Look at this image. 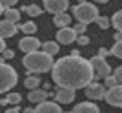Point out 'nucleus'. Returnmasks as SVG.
<instances>
[{
  "instance_id": "18",
  "label": "nucleus",
  "mask_w": 122,
  "mask_h": 113,
  "mask_svg": "<svg viewBox=\"0 0 122 113\" xmlns=\"http://www.w3.org/2000/svg\"><path fill=\"white\" fill-rule=\"evenodd\" d=\"M40 47H42V51L44 53H47V55H51V56H55L56 53L60 51V44L58 42H53V40H47V42H44V44H40Z\"/></svg>"
},
{
  "instance_id": "8",
  "label": "nucleus",
  "mask_w": 122,
  "mask_h": 113,
  "mask_svg": "<svg viewBox=\"0 0 122 113\" xmlns=\"http://www.w3.org/2000/svg\"><path fill=\"white\" fill-rule=\"evenodd\" d=\"M44 5H46V11L56 15V13H64L69 7V0H44Z\"/></svg>"
},
{
  "instance_id": "24",
  "label": "nucleus",
  "mask_w": 122,
  "mask_h": 113,
  "mask_svg": "<svg viewBox=\"0 0 122 113\" xmlns=\"http://www.w3.org/2000/svg\"><path fill=\"white\" fill-rule=\"evenodd\" d=\"M109 55L117 56V58H122V40L120 42H115V46L109 49Z\"/></svg>"
},
{
  "instance_id": "39",
  "label": "nucleus",
  "mask_w": 122,
  "mask_h": 113,
  "mask_svg": "<svg viewBox=\"0 0 122 113\" xmlns=\"http://www.w3.org/2000/svg\"><path fill=\"white\" fill-rule=\"evenodd\" d=\"M2 11H4V7H2V4H0V15H2Z\"/></svg>"
},
{
  "instance_id": "2",
  "label": "nucleus",
  "mask_w": 122,
  "mask_h": 113,
  "mask_svg": "<svg viewBox=\"0 0 122 113\" xmlns=\"http://www.w3.org/2000/svg\"><path fill=\"white\" fill-rule=\"evenodd\" d=\"M22 64L31 73H46L51 71V67H53V56L36 49V51L25 53V56L22 58Z\"/></svg>"
},
{
  "instance_id": "13",
  "label": "nucleus",
  "mask_w": 122,
  "mask_h": 113,
  "mask_svg": "<svg viewBox=\"0 0 122 113\" xmlns=\"http://www.w3.org/2000/svg\"><path fill=\"white\" fill-rule=\"evenodd\" d=\"M16 31H18V24H13V22H7V20H0V36L2 38L16 35Z\"/></svg>"
},
{
  "instance_id": "6",
  "label": "nucleus",
  "mask_w": 122,
  "mask_h": 113,
  "mask_svg": "<svg viewBox=\"0 0 122 113\" xmlns=\"http://www.w3.org/2000/svg\"><path fill=\"white\" fill-rule=\"evenodd\" d=\"M104 98L109 106H117L122 108V84H117L113 87H107L106 93H104Z\"/></svg>"
},
{
  "instance_id": "4",
  "label": "nucleus",
  "mask_w": 122,
  "mask_h": 113,
  "mask_svg": "<svg viewBox=\"0 0 122 113\" xmlns=\"http://www.w3.org/2000/svg\"><path fill=\"white\" fill-rule=\"evenodd\" d=\"M18 82V73L13 66L0 62V93H7Z\"/></svg>"
},
{
  "instance_id": "3",
  "label": "nucleus",
  "mask_w": 122,
  "mask_h": 113,
  "mask_svg": "<svg viewBox=\"0 0 122 113\" xmlns=\"http://www.w3.org/2000/svg\"><path fill=\"white\" fill-rule=\"evenodd\" d=\"M73 16H75L76 22H82V24H91L98 18V9L95 4H87V2H82V4H76L71 7Z\"/></svg>"
},
{
  "instance_id": "40",
  "label": "nucleus",
  "mask_w": 122,
  "mask_h": 113,
  "mask_svg": "<svg viewBox=\"0 0 122 113\" xmlns=\"http://www.w3.org/2000/svg\"><path fill=\"white\" fill-rule=\"evenodd\" d=\"M82 2H86V0H78V4H82Z\"/></svg>"
},
{
  "instance_id": "32",
  "label": "nucleus",
  "mask_w": 122,
  "mask_h": 113,
  "mask_svg": "<svg viewBox=\"0 0 122 113\" xmlns=\"http://www.w3.org/2000/svg\"><path fill=\"white\" fill-rule=\"evenodd\" d=\"M107 55H109V51H107V49H104V47H100V51H98V56H102V58H106Z\"/></svg>"
},
{
  "instance_id": "26",
  "label": "nucleus",
  "mask_w": 122,
  "mask_h": 113,
  "mask_svg": "<svg viewBox=\"0 0 122 113\" xmlns=\"http://www.w3.org/2000/svg\"><path fill=\"white\" fill-rule=\"evenodd\" d=\"M117 84H118V80L115 78V75H107V77H104V86H106V89H107V87L117 86Z\"/></svg>"
},
{
  "instance_id": "38",
  "label": "nucleus",
  "mask_w": 122,
  "mask_h": 113,
  "mask_svg": "<svg viewBox=\"0 0 122 113\" xmlns=\"http://www.w3.org/2000/svg\"><path fill=\"white\" fill-rule=\"evenodd\" d=\"M93 2H97V4H106V2H109V0H93Z\"/></svg>"
},
{
  "instance_id": "33",
  "label": "nucleus",
  "mask_w": 122,
  "mask_h": 113,
  "mask_svg": "<svg viewBox=\"0 0 122 113\" xmlns=\"http://www.w3.org/2000/svg\"><path fill=\"white\" fill-rule=\"evenodd\" d=\"M5 113H20V108H18V106H13V108L5 109Z\"/></svg>"
},
{
  "instance_id": "41",
  "label": "nucleus",
  "mask_w": 122,
  "mask_h": 113,
  "mask_svg": "<svg viewBox=\"0 0 122 113\" xmlns=\"http://www.w3.org/2000/svg\"><path fill=\"white\" fill-rule=\"evenodd\" d=\"M62 113H64V111H62ZM67 113H73V111H67Z\"/></svg>"
},
{
  "instance_id": "9",
  "label": "nucleus",
  "mask_w": 122,
  "mask_h": 113,
  "mask_svg": "<svg viewBox=\"0 0 122 113\" xmlns=\"http://www.w3.org/2000/svg\"><path fill=\"white\" fill-rule=\"evenodd\" d=\"M18 47H20L24 53H31V51H36L40 47V40L33 35H25L20 42H18Z\"/></svg>"
},
{
  "instance_id": "23",
  "label": "nucleus",
  "mask_w": 122,
  "mask_h": 113,
  "mask_svg": "<svg viewBox=\"0 0 122 113\" xmlns=\"http://www.w3.org/2000/svg\"><path fill=\"white\" fill-rule=\"evenodd\" d=\"M7 102L9 104H13V106H16V104H20V100H22V95L20 93H16V91H7Z\"/></svg>"
},
{
  "instance_id": "21",
  "label": "nucleus",
  "mask_w": 122,
  "mask_h": 113,
  "mask_svg": "<svg viewBox=\"0 0 122 113\" xmlns=\"http://www.w3.org/2000/svg\"><path fill=\"white\" fill-rule=\"evenodd\" d=\"M18 29H20L22 33H25V35H33L36 31V24L35 22H24V24L18 26Z\"/></svg>"
},
{
  "instance_id": "37",
  "label": "nucleus",
  "mask_w": 122,
  "mask_h": 113,
  "mask_svg": "<svg viewBox=\"0 0 122 113\" xmlns=\"http://www.w3.org/2000/svg\"><path fill=\"white\" fill-rule=\"evenodd\" d=\"M7 104H9V102H7V98H2V100H0V106H7Z\"/></svg>"
},
{
  "instance_id": "30",
  "label": "nucleus",
  "mask_w": 122,
  "mask_h": 113,
  "mask_svg": "<svg viewBox=\"0 0 122 113\" xmlns=\"http://www.w3.org/2000/svg\"><path fill=\"white\" fill-rule=\"evenodd\" d=\"M0 4H2V7H15V4H18V0H0Z\"/></svg>"
},
{
  "instance_id": "31",
  "label": "nucleus",
  "mask_w": 122,
  "mask_h": 113,
  "mask_svg": "<svg viewBox=\"0 0 122 113\" xmlns=\"http://www.w3.org/2000/svg\"><path fill=\"white\" fill-rule=\"evenodd\" d=\"M113 75H115V78L118 80V84H122V66H118L117 69H115V73H113Z\"/></svg>"
},
{
  "instance_id": "27",
  "label": "nucleus",
  "mask_w": 122,
  "mask_h": 113,
  "mask_svg": "<svg viewBox=\"0 0 122 113\" xmlns=\"http://www.w3.org/2000/svg\"><path fill=\"white\" fill-rule=\"evenodd\" d=\"M75 42H78V46H87V44H89V36H87L86 33H84V35H78Z\"/></svg>"
},
{
  "instance_id": "1",
  "label": "nucleus",
  "mask_w": 122,
  "mask_h": 113,
  "mask_svg": "<svg viewBox=\"0 0 122 113\" xmlns=\"http://www.w3.org/2000/svg\"><path fill=\"white\" fill-rule=\"evenodd\" d=\"M53 82L58 87H69V89H82L93 80L95 73L89 60L82 58L80 55H67L53 62L51 67Z\"/></svg>"
},
{
  "instance_id": "12",
  "label": "nucleus",
  "mask_w": 122,
  "mask_h": 113,
  "mask_svg": "<svg viewBox=\"0 0 122 113\" xmlns=\"http://www.w3.org/2000/svg\"><path fill=\"white\" fill-rule=\"evenodd\" d=\"M55 100L58 104H69L75 100V89L69 87H58V91L55 93Z\"/></svg>"
},
{
  "instance_id": "19",
  "label": "nucleus",
  "mask_w": 122,
  "mask_h": 113,
  "mask_svg": "<svg viewBox=\"0 0 122 113\" xmlns=\"http://www.w3.org/2000/svg\"><path fill=\"white\" fill-rule=\"evenodd\" d=\"M20 11H24V13H27L29 16H38V15H42V9L38 7L36 4H29V5H22V9Z\"/></svg>"
},
{
  "instance_id": "35",
  "label": "nucleus",
  "mask_w": 122,
  "mask_h": 113,
  "mask_svg": "<svg viewBox=\"0 0 122 113\" xmlns=\"http://www.w3.org/2000/svg\"><path fill=\"white\" fill-rule=\"evenodd\" d=\"M122 40V31H117L115 33V42H120Z\"/></svg>"
},
{
  "instance_id": "11",
  "label": "nucleus",
  "mask_w": 122,
  "mask_h": 113,
  "mask_svg": "<svg viewBox=\"0 0 122 113\" xmlns=\"http://www.w3.org/2000/svg\"><path fill=\"white\" fill-rule=\"evenodd\" d=\"M76 33H75V29L73 27H60L58 29V33H56V42L58 44H71V42H75L76 40Z\"/></svg>"
},
{
  "instance_id": "25",
  "label": "nucleus",
  "mask_w": 122,
  "mask_h": 113,
  "mask_svg": "<svg viewBox=\"0 0 122 113\" xmlns=\"http://www.w3.org/2000/svg\"><path fill=\"white\" fill-rule=\"evenodd\" d=\"M95 22L98 24V27H100V29H107V27L111 26V18H107V16H98Z\"/></svg>"
},
{
  "instance_id": "29",
  "label": "nucleus",
  "mask_w": 122,
  "mask_h": 113,
  "mask_svg": "<svg viewBox=\"0 0 122 113\" xmlns=\"http://www.w3.org/2000/svg\"><path fill=\"white\" fill-rule=\"evenodd\" d=\"M0 56H2V58H4V60H11V58H13V56H15V53L11 51V49H7V47H5L4 51L0 53Z\"/></svg>"
},
{
  "instance_id": "7",
  "label": "nucleus",
  "mask_w": 122,
  "mask_h": 113,
  "mask_svg": "<svg viewBox=\"0 0 122 113\" xmlns=\"http://www.w3.org/2000/svg\"><path fill=\"white\" fill-rule=\"evenodd\" d=\"M84 89H86V91H84L86 97L91 98V100H100V98H104V93H106V86L98 84L97 80H91Z\"/></svg>"
},
{
  "instance_id": "20",
  "label": "nucleus",
  "mask_w": 122,
  "mask_h": 113,
  "mask_svg": "<svg viewBox=\"0 0 122 113\" xmlns=\"http://www.w3.org/2000/svg\"><path fill=\"white\" fill-rule=\"evenodd\" d=\"M24 86L27 87V89H35V87H38V86H40V78H38V77H35V75H29V77H25Z\"/></svg>"
},
{
  "instance_id": "17",
  "label": "nucleus",
  "mask_w": 122,
  "mask_h": 113,
  "mask_svg": "<svg viewBox=\"0 0 122 113\" xmlns=\"http://www.w3.org/2000/svg\"><path fill=\"white\" fill-rule=\"evenodd\" d=\"M2 15H4V20L13 22V24H18V20H20V11L15 7H5L2 11Z\"/></svg>"
},
{
  "instance_id": "5",
  "label": "nucleus",
  "mask_w": 122,
  "mask_h": 113,
  "mask_svg": "<svg viewBox=\"0 0 122 113\" xmlns=\"http://www.w3.org/2000/svg\"><path fill=\"white\" fill-rule=\"evenodd\" d=\"M89 64H91L93 73H95L93 80L104 78V77H107V75H111V67H109V64L106 62V58H102V56L97 55V56H93V58H89Z\"/></svg>"
},
{
  "instance_id": "16",
  "label": "nucleus",
  "mask_w": 122,
  "mask_h": 113,
  "mask_svg": "<svg viewBox=\"0 0 122 113\" xmlns=\"http://www.w3.org/2000/svg\"><path fill=\"white\" fill-rule=\"evenodd\" d=\"M53 24H55L58 29H60V27H67L71 24V15H67L66 11H64V13H56L55 18H53Z\"/></svg>"
},
{
  "instance_id": "14",
  "label": "nucleus",
  "mask_w": 122,
  "mask_h": 113,
  "mask_svg": "<svg viewBox=\"0 0 122 113\" xmlns=\"http://www.w3.org/2000/svg\"><path fill=\"white\" fill-rule=\"evenodd\" d=\"M73 113H100V109H98V106H95L93 102H80V104L75 106Z\"/></svg>"
},
{
  "instance_id": "36",
  "label": "nucleus",
  "mask_w": 122,
  "mask_h": 113,
  "mask_svg": "<svg viewBox=\"0 0 122 113\" xmlns=\"http://www.w3.org/2000/svg\"><path fill=\"white\" fill-rule=\"evenodd\" d=\"M24 113H35V108H25Z\"/></svg>"
},
{
  "instance_id": "22",
  "label": "nucleus",
  "mask_w": 122,
  "mask_h": 113,
  "mask_svg": "<svg viewBox=\"0 0 122 113\" xmlns=\"http://www.w3.org/2000/svg\"><path fill=\"white\" fill-rule=\"evenodd\" d=\"M111 26L115 27L117 31H122V9L117 11V13L111 16Z\"/></svg>"
},
{
  "instance_id": "34",
  "label": "nucleus",
  "mask_w": 122,
  "mask_h": 113,
  "mask_svg": "<svg viewBox=\"0 0 122 113\" xmlns=\"http://www.w3.org/2000/svg\"><path fill=\"white\" fill-rule=\"evenodd\" d=\"M5 47H7V46H5V40H4V38H2V36H0V53L4 51Z\"/></svg>"
},
{
  "instance_id": "15",
  "label": "nucleus",
  "mask_w": 122,
  "mask_h": 113,
  "mask_svg": "<svg viewBox=\"0 0 122 113\" xmlns=\"http://www.w3.org/2000/svg\"><path fill=\"white\" fill-rule=\"evenodd\" d=\"M47 98V91H42V89H38V87H35V89H31L29 93H27V100L33 104H38L42 102V100H46Z\"/></svg>"
},
{
  "instance_id": "10",
  "label": "nucleus",
  "mask_w": 122,
  "mask_h": 113,
  "mask_svg": "<svg viewBox=\"0 0 122 113\" xmlns=\"http://www.w3.org/2000/svg\"><path fill=\"white\" fill-rule=\"evenodd\" d=\"M35 113H62V106H58V102H53V100H42V102L36 104Z\"/></svg>"
},
{
  "instance_id": "28",
  "label": "nucleus",
  "mask_w": 122,
  "mask_h": 113,
  "mask_svg": "<svg viewBox=\"0 0 122 113\" xmlns=\"http://www.w3.org/2000/svg\"><path fill=\"white\" fill-rule=\"evenodd\" d=\"M86 26H87V24H82V22H76V26L73 27V29H75V33H76V35H84V33H86Z\"/></svg>"
}]
</instances>
